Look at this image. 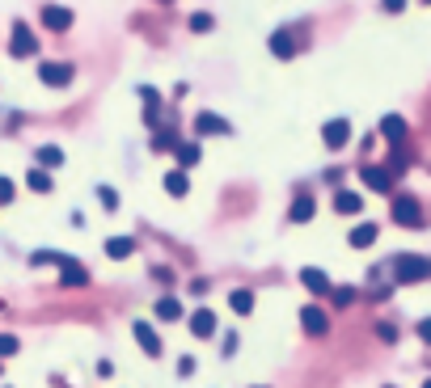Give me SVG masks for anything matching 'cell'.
Wrapping results in <instances>:
<instances>
[{
    "label": "cell",
    "mask_w": 431,
    "mask_h": 388,
    "mask_svg": "<svg viewBox=\"0 0 431 388\" xmlns=\"http://www.w3.org/2000/svg\"><path fill=\"white\" fill-rule=\"evenodd\" d=\"M30 266H59V283H63V287H85V283H89V270H85L76 258L51 254V249H38V254H30Z\"/></svg>",
    "instance_id": "obj_1"
},
{
    "label": "cell",
    "mask_w": 431,
    "mask_h": 388,
    "mask_svg": "<svg viewBox=\"0 0 431 388\" xmlns=\"http://www.w3.org/2000/svg\"><path fill=\"white\" fill-rule=\"evenodd\" d=\"M385 270L394 275V283H423V279H431V258H423V254H398Z\"/></svg>",
    "instance_id": "obj_2"
},
{
    "label": "cell",
    "mask_w": 431,
    "mask_h": 388,
    "mask_svg": "<svg viewBox=\"0 0 431 388\" xmlns=\"http://www.w3.org/2000/svg\"><path fill=\"white\" fill-rule=\"evenodd\" d=\"M389 215H394V224H402V228H423V203H419L415 194H398L394 207H389Z\"/></svg>",
    "instance_id": "obj_3"
},
{
    "label": "cell",
    "mask_w": 431,
    "mask_h": 388,
    "mask_svg": "<svg viewBox=\"0 0 431 388\" xmlns=\"http://www.w3.org/2000/svg\"><path fill=\"white\" fill-rule=\"evenodd\" d=\"M8 55L13 59H34L38 55V38L25 21H13V38H8Z\"/></svg>",
    "instance_id": "obj_4"
},
{
    "label": "cell",
    "mask_w": 431,
    "mask_h": 388,
    "mask_svg": "<svg viewBox=\"0 0 431 388\" xmlns=\"http://www.w3.org/2000/svg\"><path fill=\"white\" fill-rule=\"evenodd\" d=\"M38 80H42L47 89H68V85L76 80V68L63 63V59H47V63L38 68Z\"/></svg>",
    "instance_id": "obj_5"
},
{
    "label": "cell",
    "mask_w": 431,
    "mask_h": 388,
    "mask_svg": "<svg viewBox=\"0 0 431 388\" xmlns=\"http://www.w3.org/2000/svg\"><path fill=\"white\" fill-rule=\"evenodd\" d=\"M38 21H42V30H51V34H68V30H72V21H76V13H72V8H63V4H42Z\"/></svg>",
    "instance_id": "obj_6"
},
{
    "label": "cell",
    "mask_w": 431,
    "mask_h": 388,
    "mask_svg": "<svg viewBox=\"0 0 431 388\" xmlns=\"http://www.w3.org/2000/svg\"><path fill=\"white\" fill-rule=\"evenodd\" d=\"M195 135H216V139H229L233 135V123L220 118L216 110H199L195 114Z\"/></svg>",
    "instance_id": "obj_7"
},
{
    "label": "cell",
    "mask_w": 431,
    "mask_h": 388,
    "mask_svg": "<svg viewBox=\"0 0 431 388\" xmlns=\"http://www.w3.org/2000/svg\"><path fill=\"white\" fill-rule=\"evenodd\" d=\"M360 182H364L372 194H389V190H394V173H389V165H364V169H360Z\"/></svg>",
    "instance_id": "obj_8"
},
{
    "label": "cell",
    "mask_w": 431,
    "mask_h": 388,
    "mask_svg": "<svg viewBox=\"0 0 431 388\" xmlns=\"http://www.w3.org/2000/svg\"><path fill=\"white\" fill-rule=\"evenodd\" d=\"M322 144H326L330 152L347 148V144H351V123H347V118H330V123L322 127Z\"/></svg>",
    "instance_id": "obj_9"
},
{
    "label": "cell",
    "mask_w": 431,
    "mask_h": 388,
    "mask_svg": "<svg viewBox=\"0 0 431 388\" xmlns=\"http://www.w3.org/2000/svg\"><path fill=\"white\" fill-rule=\"evenodd\" d=\"M301 330H305L309 338H326V334H330V317H326L317 304H305V308H301Z\"/></svg>",
    "instance_id": "obj_10"
},
{
    "label": "cell",
    "mask_w": 431,
    "mask_h": 388,
    "mask_svg": "<svg viewBox=\"0 0 431 388\" xmlns=\"http://www.w3.org/2000/svg\"><path fill=\"white\" fill-rule=\"evenodd\" d=\"M131 334H135V342H140V351H144L148 359H161V351H165V346H161V338H157V330H152L148 321H135V325H131Z\"/></svg>",
    "instance_id": "obj_11"
},
{
    "label": "cell",
    "mask_w": 431,
    "mask_h": 388,
    "mask_svg": "<svg viewBox=\"0 0 431 388\" xmlns=\"http://www.w3.org/2000/svg\"><path fill=\"white\" fill-rule=\"evenodd\" d=\"M267 46H271V55H275V59H292V55L301 51V42H296V34H292V30H275V34L267 38Z\"/></svg>",
    "instance_id": "obj_12"
},
{
    "label": "cell",
    "mask_w": 431,
    "mask_h": 388,
    "mask_svg": "<svg viewBox=\"0 0 431 388\" xmlns=\"http://www.w3.org/2000/svg\"><path fill=\"white\" fill-rule=\"evenodd\" d=\"M381 135H385L394 148H402V144H406V135H411V127H406V118H402V114H385V118H381Z\"/></svg>",
    "instance_id": "obj_13"
},
{
    "label": "cell",
    "mask_w": 431,
    "mask_h": 388,
    "mask_svg": "<svg viewBox=\"0 0 431 388\" xmlns=\"http://www.w3.org/2000/svg\"><path fill=\"white\" fill-rule=\"evenodd\" d=\"M186 325H190L195 338H216V313H212V308H195V313L186 317Z\"/></svg>",
    "instance_id": "obj_14"
},
{
    "label": "cell",
    "mask_w": 431,
    "mask_h": 388,
    "mask_svg": "<svg viewBox=\"0 0 431 388\" xmlns=\"http://www.w3.org/2000/svg\"><path fill=\"white\" fill-rule=\"evenodd\" d=\"M34 165H38V169H63L68 156H63V148H55V144H38V148H34Z\"/></svg>",
    "instance_id": "obj_15"
},
{
    "label": "cell",
    "mask_w": 431,
    "mask_h": 388,
    "mask_svg": "<svg viewBox=\"0 0 431 388\" xmlns=\"http://www.w3.org/2000/svg\"><path fill=\"white\" fill-rule=\"evenodd\" d=\"M301 283H305V292H313V296H330V275H326L322 266H305V270H301Z\"/></svg>",
    "instance_id": "obj_16"
},
{
    "label": "cell",
    "mask_w": 431,
    "mask_h": 388,
    "mask_svg": "<svg viewBox=\"0 0 431 388\" xmlns=\"http://www.w3.org/2000/svg\"><path fill=\"white\" fill-rule=\"evenodd\" d=\"M313 215H317L313 194H296V199H292V207H288V220H292V224H309Z\"/></svg>",
    "instance_id": "obj_17"
},
{
    "label": "cell",
    "mask_w": 431,
    "mask_h": 388,
    "mask_svg": "<svg viewBox=\"0 0 431 388\" xmlns=\"http://www.w3.org/2000/svg\"><path fill=\"white\" fill-rule=\"evenodd\" d=\"M140 97H144V123L157 127V123H161V93H157L152 85H140Z\"/></svg>",
    "instance_id": "obj_18"
},
{
    "label": "cell",
    "mask_w": 431,
    "mask_h": 388,
    "mask_svg": "<svg viewBox=\"0 0 431 388\" xmlns=\"http://www.w3.org/2000/svg\"><path fill=\"white\" fill-rule=\"evenodd\" d=\"M161 186H165V194H174V199H186V194H190V177H186V169H169Z\"/></svg>",
    "instance_id": "obj_19"
},
{
    "label": "cell",
    "mask_w": 431,
    "mask_h": 388,
    "mask_svg": "<svg viewBox=\"0 0 431 388\" xmlns=\"http://www.w3.org/2000/svg\"><path fill=\"white\" fill-rule=\"evenodd\" d=\"M334 211L339 215H360L364 211V199L356 190H334Z\"/></svg>",
    "instance_id": "obj_20"
},
{
    "label": "cell",
    "mask_w": 431,
    "mask_h": 388,
    "mask_svg": "<svg viewBox=\"0 0 431 388\" xmlns=\"http://www.w3.org/2000/svg\"><path fill=\"white\" fill-rule=\"evenodd\" d=\"M377 237H381V228H377V224H356L347 241H351V249H372V245H377Z\"/></svg>",
    "instance_id": "obj_21"
},
{
    "label": "cell",
    "mask_w": 431,
    "mask_h": 388,
    "mask_svg": "<svg viewBox=\"0 0 431 388\" xmlns=\"http://www.w3.org/2000/svg\"><path fill=\"white\" fill-rule=\"evenodd\" d=\"M131 254H135V237H110L106 241V258L110 262H127Z\"/></svg>",
    "instance_id": "obj_22"
},
{
    "label": "cell",
    "mask_w": 431,
    "mask_h": 388,
    "mask_svg": "<svg viewBox=\"0 0 431 388\" xmlns=\"http://www.w3.org/2000/svg\"><path fill=\"white\" fill-rule=\"evenodd\" d=\"M152 313H157V321H165V325H174V321H182L186 313H182V304L174 300V296H161L157 304H152Z\"/></svg>",
    "instance_id": "obj_23"
},
{
    "label": "cell",
    "mask_w": 431,
    "mask_h": 388,
    "mask_svg": "<svg viewBox=\"0 0 431 388\" xmlns=\"http://www.w3.org/2000/svg\"><path fill=\"white\" fill-rule=\"evenodd\" d=\"M229 308H233L237 317H250V313H254V292H250V287H233V292H229Z\"/></svg>",
    "instance_id": "obj_24"
},
{
    "label": "cell",
    "mask_w": 431,
    "mask_h": 388,
    "mask_svg": "<svg viewBox=\"0 0 431 388\" xmlns=\"http://www.w3.org/2000/svg\"><path fill=\"white\" fill-rule=\"evenodd\" d=\"M178 144H182V139H178V135H174V127H161V131H157V135H152V139H148V148H152V152H157V156H161V152H174V148H178Z\"/></svg>",
    "instance_id": "obj_25"
},
{
    "label": "cell",
    "mask_w": 431,
    "mask_h": 388,
    "mask_svg": "<svg viewBox=\"0 0 431 388\" xmlns=\"http://www.w3.org/2000/svg\"><path fill=\"white\" fill-rule=\"evenodd\" d=\"M174 156H178V169H195V165L203 161V148H199V144H178Z\"/></svg>",
    "instance_id": "obj_26"
},
{
    "label": "cell",
    "mask_w": 431,
    "mask_h": 388,
    "mask_svg": "<svg viewBox=\"0 0 431 388\" xmlns=\"http://www.w3.org/2000/svg\"><path fill=\"white\" fill-rule=\"evenodd\" d=\"M25 186H30L34 194H51V186H55V182H51V169H38V165H34V169L25 173Z\"/></svg>",
    "instance_id": "obj_27"
},
{
    "label": "cell",
    "mask_w": 431,
    "mask_h": 388,
    "mask_svg": "<svg viewBox=\"0 0 431 388\" xmlns=\"http://www.w3.org/2000/svg\"><path fill=\"white\" fill-rule=\"evenodd\" d=\"M356 296H360L356 287H330V300H334L339 308H351V304H356Z\"/></svg>",
    "instance_id": "obj_28"
},
{
    "label": "cell",
    "mask_w": 431,
    "mask_h": 388,
    "mask_svg": "<svg viewBox=\"0 0 431 388\" xmlns=\"http://www.w3.org/2000/svg\"><path fill=\"white\" fill-rule=\"evenodd\" d=\"M212 25H216V17H212V13H190V30H195V34H207Z\"/></svg>",
    "instance_id": "obj_29"
},
{
    "label": "cell",
    "mask_w": 431,
    "mask_h": 388,
    "mask_svg": "<svg viewBox=\"0 0 431 388\" xmlns=\"http://www.w3.org/2000/svg\"><path fill=\"white\" fill-rule=\"evenodd\" d=\"M97 199H102V207H106V211H114V207H119V194H114V186H97Z\"/></svg>",
    "instance_id": "obj_30"
},
{
    "label": "cell",
    "mask_w": 431,
    "mask_h": 388,
    "mask_svg": "<svg viewBox=\"0 0 431 388\" xmlns=\"http://www.w3.org/2000/svg\"><path fill=\"white\" fill-rule=\"evenodd\" d=\"M17 346H21V342H17L13 334H0V359H8V355H17Z\"/></svg>",
    "instance_id": "obj_31"
},
{
    "label": "cell",
    "mask_w": 431,
    "mask_h": 388,
    "mask_svg": "<svg viewBox=\"0 0 431 388\" xmlns=\"http://www.w3.org/2000/svg\"><path fill=\"white\" fill-rule=\"evenodd\" d=\"M377 338H381V342H398V330H394L389 321H381V325H377Z\"/></svg>",
    "instance_id": "obj_32"
},
{
    "label": "cell",
    "mask_w": 431,
    "mask_h": 388,
    "mask_svg": "<svg viewBox=\"0 0 431 388\" xmlns=\"http://www.w3.org/2000/svg\"><path fill=\"white\" fill-rule=\"evenodd\" d=\"M237 346H241V338H237V334H229V338H224V346H220V355H224V359H233V355H237Z\"/></svg>",
    "instance_id": "obj_33"
},
{
    "label": "cell",
    "mask_w": 431,
    "mask_h": 388,
    "mask_svg": "<svg viewBox=\"0 0 431 388\" xmlns=\"http://www.w3.org/2000/svg\"><path fill=\"white\" fill-rule=\"evenodd\" d=\"M178 376H182V380H186V376H195V359H190V355H182V359H178Z\"/></svg>",
    "instance_id": "obj_34"
},
{
    "label": "cell",
    "mask_w": 431,
    "mask_h": 388,
    "mask_svg": "<svg viewBox=\"0 0 431 388\" xmlns=\"http://www.w3.org/2000/svg\"><path fill=\"white\" fill-rule=\"evenodd\" d=\"M8 203H13V182L0 177V207H8Z\"/></svg>",
    "instance_id": "obj_35"
},
{
    "label": "cell",
    "mask_w": 431,
    "mask_h": 388,
    "mask_svg": "<svg viewBox=\"0 0 431 388\" xmlns=\"http://www.w3.org/2000/svg\"><path fill=\"white\" fill-rule=\"evenodd\" d=\"M152 279H157V283H174V270H169V266H157Z\"/></svg>",
    "instance_id": "obj_36"
},
{
    "label": "cell",
    "mask_w": 431,
    "mask_h": 388,
    "mask_svg": "<svg viewBox=\"0 0 431 388\" xmlns=\"http://www.w3.org/2000/svg\"><path fill=\"white\" fill-rule=\"evenodd\" d=\"M97 376L110 380V376H114V363H110V359H97Z\"/></svg>",
    "instance_id": "obj_37"
},
{
    "label": "cell",
    "mask_w": 431,
    "mask_h": 388,
    "mask_svg": "<svg viewBox=\"0 0 431 388\" xmlns=\"http://www.w3.org/2000/svg\"><path fill=\"white\" fill-rule=\"evenodd\" d=\"M419 338L431 346V317H423V321H419Z\"/></svg>",
    "instance_id": "obj_38"
},
{
    "label": "cell",
    "mask_w": 431,
    "mask_h": 388,
    "mask_svg": "<svg viewBox=\"0 0 431 388\" xmlns=\"http://www.w3.org/2000/svg\"><path fill=\"white\" fill-rule=\"evenodd\" d=\"M381 4H385V13H402L406 8V0H381Z\"/></svg>",
    "instance_id": "obj_39"
},
{
    "label": "cell",
    "mask_w": 431,
    "mask_h": 388,
    "mask_svg": "<svg viewBox=\"0 0 431 388\" xmlns=\"http://www.w3.org/2000/svg\"><path fill=\"white\" fill-rule=\"evenodd\" d=\"M157 4H174V0H157Z\"/></svg>",
    "instance_id": "obj_40"
},
{
    "label": "cell",
    "mask_w": 431,
    "mask_h": 388,
    "mask_svg": "<svg viewBox=\"0 0 431 388\" xmlns=\"http://www.w3.org/2000/svg\"><path fill=\"white\" fill-rule=\"evenodd\" d=\"M254 388H267V384H254Z\"/></svg>",
    "instance_id": "obj_41"
},
{
    "label": "cell",
    "mask_w": 431,
    "mask_h": 388,
    "mask_svg": "<svg viewBox=\"0 0 431 388\" xmlns=\"http://www.w3.org/2000/svg\"><path fill=\"white\" fill-rule=\"evenodd\" d=\"M423 388H431V380H427V384H423Z\"/></svg>",
    "instance_id": "obj_42"
},
{
    "label": "cell",
    "mask_w": 431,
    "mask_h": 388,
    "mask_svg": "<svg viewBox=\"0 0 431 388\" xmlns=\"http://www.w3.org/2000/svg\"><path fill=\"white\" fill-rule=\"evenodd\" d=\"M0 363H4V359H0ZM0 372H4V368H0Z\"/></svg>",
    "instance_id": "obj_43"
},
{
    "label": "cell",
    "mask_w": 431,
    "mask_h": 388,
    "mask_svg": "<svg viewBox=\"0 0 431 388\" xmlns=\"http://www.w3.org/2000/svg\"><path fill=\"white\" fill-rule=\"evenodd\" d=\"M423 4H431V0H423Z\"/></svg>",
    "instance_id": "obj_44"
},
{
    "label": "cell",
    "mask_w": 431,
    "mask_h": 388,
    "mask_svg": "<svg viewBox=\"0 0 431 388\" xmlns=\"http://www.w3.org/2000/svg\"><path fill=\"white\" fill-rule=\"evenodd\" d=\"M385 388H394V384H385Z\"/></svg>",
    "instance_id": "obj_45"
}]
</instances>
